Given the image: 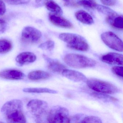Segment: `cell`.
Returning <instances> with one entry per match:
<instances>
[{
    "mask_svg": "<svg viewBox=\"0 0 123 123\" xmlns=\"http://www.w3.org/2000/svg\"><path fill=\"white\" fill-rule=\"evenodd\" d=\"M1 111L8 122H26L23 112V103L20 100L14 99L6 103L3 106Z\"/></svg>",
    "mask_w": 123,
    "mask_h": 123,
    "instance_id": "1",
    "label": "cell"
},
{
    "mask_svg": "<svg viewBox=\"0 0 123 123\" xmlns=\"http://www.w3.org/2000/svg\"><path fill=\"white\" fill-rule=\"evenodd\" d=\"M62 41L67 43L68 47L72 49L87 51L89 47L87 42L84 38L77 34L70 33H63L59 36Z\"/></svg>",
    "mask_w": 123,
    "mask_h": 123,
    "instance_id": "2",
    "label": "cell"
},
{
    "mask_svg": "<svg viewBox=\"0 0 123 123\" xmlns=\"http://www.w3.org/2000/svg\"><path fill=\"white\" fill-rule=\"evenodd\" d=\"M27 108L36 122H43L47 120L48 105L46 101L38 99L30 101L27 104Z\"/></svg>",
    "mask_w": 123,
    "mask_h": 123,
    "instance_id": "3",
    "label": "cell"
},
{
    "mask_svg": "<svg viewBox=\"0 0 123 123\" xmlns=\"http://www.w3.org/2000/svg\"><path fill=\"white\" fill-rule=\"evenodd\" d=\"M64 61L68 66L77 69L94 67L96 64L93 59L83 55L75 54H69L65 55Z\"/></svg>",
    "mask_w": 123,
    "mask_h": 123,
    "instance_id": "4",
    "label": "cell"
},
{
    "mask_svg": "<svg viewBox=\"0 0 123 123\" xmlns=\"http://www.w3.org/2000/svg\"><path fill=\"white\" fill-rule=\"evenodd\" d=\"M88 86L95 92L106 94L117 93L119 90L113 84L95 78L87 79L86 82Z\"/></svg>",
    "mask_w": 123,
    "mask_h": 123,
    "instance_id": "5",
    "label": "cell"
},
{
    "mask_svg": "<svg viewBox=\"0 0 123 123\" xmlns=\"http://www.w3.org/2000/svg\"><path fill=\"white\" fill-rule=\"evenodd\" d=\"M47 121L49 123H69L70 122L69 111L60 106H53L48 111Z\"/></svg>",
    "mask_w": 123,
    "mask_h": 123,
    "instance_id": "6",
    "label": "cell"
},
{
    "mask_svg": "<svg viewBox=\"0 0 123 123\" xmlns=\"http://www.w3.org/2000/svg\"><path fill=\"white\" fill-rule=\"evenodd\" d=\"M101 38L104 43L109 48L120 52H123L122 41L114 33L111 31H106L101 34Z\"/></svg>",
    "mask_w": 123,
    "mask_h": 123,
    "instance_id": "7",
    "label": "cell"
},
{
    "mask_svg": "<svg viewBox=\"0 0 123 123\" xmlns=\"http://www.w3.org/2000/svg\"><path fill=\"white\" fill-rule=\"evenodd\" d=\"M42 37L41 31L33 27H25L22 33L21 39L25 43H35L39 41Z\"/></svg>",
    "mask_w": 123,
    "mask_h": 123,
    "instance_id": "8",
    "label": "cell"
},
{
    "mask_svg": "<svg viewBox=\"0 0 123 123\" xmlns=\"http://www.w3.org/2000/svg\"><path fill=\"white\" fill-rule=\"evenodd\" d=\"M123 57V55L121 54L109 52L101 56L100 59L102 62L109 64L122 65Z\"/></svg>",
    "mask_w": 123,
    "mask_h": 123,
    "instance_id": "9",
    "label": "cell"
},
{
    "mask_svg": "<svg viewBox=\"0 0 123 123\" xmlns=\"http://www.w3.org/2000/svg\"><path fill=\"white\" fill-rule=\"evenodd\" d=\"M60 15L51 13L49 14V19L54 25L60 28L72 29L74 28L72 24Z\"/></svg>",
    "mask_w": 123,
    "mask_h": 123,
    "instance_id": "10",
    "label": "cell"
},
{
    "mask_svg": "<svg viewBox=\"0 0 123 123\" xmlns=\"http://www.w3.org/2000/svg\"><path fill=\"white\" fill-rule=\"evenodd\" d=\"M62 73L64 77L74 82H86L87 80L83 74L75 70L65 69Z\"/></svg>",
    "mask_w": 123,
    "mask_h": 123,
    "instance_id": "11",
    "label": "cell"
},
{
    "mask_svg": "<svg viewBox=\"0 0 123 123\" xmlns=\"http://www.w3.org/2000/svg\"><path fill=\"white\" fill-rule=\"evenodd\" d=\"M106 21L112 27L119 30L123 29V16L118 15L116 12L111 15L107 16Z\"/></svg>",
    "mask_w": 123,
    "mask_h": 123,
    "instance_id": "12",
    "label": "cell"
},
{
    "mask_svg": "<svg viewBox=\"0 0 123 123\" xmlns=\"http://www.w3.org/2000/svg\"><path fill=\"white\" fill-rule=\"evenodd\" d=\"M0 77L7 80H19L24 79L25 75L19 70L10 69L4 70L0 72Z\"/></svg>",
    "mask_w": 123,
    "mask_h": 123,
    "instance_id": "13",
    "label": "cell"
},
{
    "mask_svg": "<svg viewBox=\"0 0 123 123\" xmlns=\"http://www.w3.org/2000/svg\"><path fill=\"white\" fill-rule=\"evenodd\" d=\"M37 57L34 53L31 52H24L18 55L16 61L19 65H21L32 63L36 61Z\"/></svg>",
    "mask_w": 123,
    "mask_h": 123,
    "instance_id": "14",
    "label": "cell"
},
{
    "mask_svg": "<svg viewBox=\"0 0 123 123\" xmlns=\"http://www.w3.org/2000/svg\"><path fill=\"white\" fill-rule=\"evenodd\" d=\"M44 59L48 62V68L53 72L60 73L62 72L66 67L63 64L54 60L46 56H44Z\"/></svg>",
    "mask_w": 123,
    "mask_h": 123,
    "instance_id": "15",
    "label": "cell"
},
{
    "mask_svg": "<svg viewBox=\"0 0 123 123\" xmlns=\"http://www.w3.org/2000/svg\"><path fill=\"white\" fill-rule=\"evenodd\" d=\"M75 16L77 20L87 25H91L93 24V20L92 16L84 10H79L75 13Z\"/></svg>",
    "mask_w": 123,
    "mask_h": 123,
    "instance_id": "16",
    "label": "cell"
},
{
    "mask_svg": "<svg viewBox=\"0 0 123 123\" xmlns=\"http://www.w3.org/2000/svg\"><path fill=\"white\" fill-rule=\"evenodd\" d=\"M51 77L49 73L42 70H36L29 73L28 78L29 80H46Z\"/></svg>",
    "mask_w": 123,
    "mask_h": 123,
    "instance_id": "17",
    "label": "cell"
},
{
    "mask_svg": "<svg viewBox=\"0 0 123 123\" xmlns=\"http://www.w3.org/2000/svg\"><path fill=\"white\" fill-rule=\"evenodd\" d=\"M47 10L53 13L62 15V11L60 6L53 0H49L45 4Z\"/></svg>",
    "mask_w": 123,
    "mask_h": 123,
    "instance_id": "18",
    "label": "cell"
},
{
    "mask_svg": "<svg viewBox=\"0 0 123 123\" xmlns=\"http://www.w3.org/2000/svg\"><path fill=\"white\" fill-rule=\"evenodd\" d=\"M24 92L28 93H47L56 94L57 93V91L54 90H51L45 88H29L23 89Z\"/></svg>",
    "mask_w": 123,
    "mask_h": 123,
    "instance_id": "19",
    "label": "cell"
},
{
    "mask_svg": "<svg viewBox=\"0 0 123 123\" xmlns=\"http://www.w3.org/2000/svg\"><path fill=\"white\" fill-rule=\"evenodd\" d=\"M12 48V44L10 41L6 39H0V54L9 52Z\"/></svg>",
    "mask_w": 123,
    "mask_h": 123,
    "instance_id": "20",
    "label": "cell"
},
{
    "mask_svg": "<svg viewBox=\"0 0 123 123\" xmlns=\"http://www.w3.org/2000/svg\"><path fill=\"white\" fill-rule=\"evenodd\" d=\"M77 4L78 5L81 6L91 9L96 8L98 5L95 0H80Z\"/></svg>",
    "mask_w": 123,
    "mask_h": 123,
    "instance_id": "21",
    "label": "cell"
},
{
    "mask_svg": "<svg viewBox=\"0 0 123 123\" xmlns=\"http://www.w3.org/2000/svg\"><path fill=\"white\" fill-rule=\"evenodd\" d=\"M92 95L94 97H96L99 99L106 101L115 102V101H117L118 100L116 98L108 95H106V94H104V93H101L95 92H93Z\"/></svg>",
    "mask_w": 123,
    "mask_h": 123,
    "instance_id": "22",
    "label": "cell"
},
{
    "mask_svg": "<svg viewBox=\"0 0 123 123\" xmlns=\"http://www.w3.org/2000/svg\"><path fill=\"white\" fill-rule=\"evenodd\" d=\"M101 119L98 117L89 116L84 117L81 123H101Z\"/></svg>",
    "mask_w": 123,
    "mask_h": 123,
    "instance_id": "23",
    "label": "cell"
},
{
    "mask_svg": "<svg viewBox=\"0 0 123 123\" xmlns=\"http://www.w3.org/2000/svg\"><path fill=\"white\" fill-rule=\"evenodd\" d=\"M96 8L99 12H100L106 16L113 14L115 12L108 7L103 6L101 5H97Z\"/></svg>",
    "mask_w": 123,
    "mask_h": 123,
    "instance_id": "24",
    "label": "cell"
},
{
    "mask_svg": "<svg viewBox=\"0 0 123 123\" xmlns=\"http://www.w3.org/2000/svg\"><path fill=\"white\" fill-rule=\"evenodd\" d=\"M54 42L53 41L49 40L41 44L39 47L44 50L51 51L54 49Z\"/></svg>",
    "mask_w": 123,
    "mask_h": 123,
    "instance_id": "25",
    "label": "cell"
},
{
    "mask_svg": "<svg viewBox=\"0 0 123 123\" xmlns=\"http://www.w3.org/2000/svg\"><path fill=\"white\" fill-rule=\"evenodd\" d=\"M112 72L117 76L121 77H123V67L122 66H114L111 68Z\"/></svg>",
    "mask_w": 123,
    "mask_h": 123,
    "instance_id": "26",
    "label": "cell"
},
{
    "mask_svg": "<svg viewBox=\"0 0 123 123\" xmlns=\"http://www.w3.org/2000/svg\"><path fill=\"white\" fill-rule=\"evenodd\" d=\"M5 2L10 5H18L27 4L30 0H4Z\"/></svg>",
    "mask_w": 123,
    "mask_h": 123,
    "instance_id": "27",
    "label": "cell"
},
{
    "mask_svg": "<svg viewBox=\"0 0 123 123\" xmlns=\"http://www.w3.org/2000/svg\"><path fill=\"white\" fill-rule=\"evenodd\" d=\"M84 115L83 114H77L73 116L72 117H70V122H81L84 118Z\"/></svg>",
    "mask_w": 123,
    "mask_h": 123,
    "instance_id": "28",
    "label": "cell"
},
{
    "mask_svg": "<svg viewBox=\"0 0 123 123\" xmlns=\"http://www.w3.org/2000/svg\"><path fill=\"white\" fill-rule=\"evenodd\" d=\"M103 5L108 6H114L116 3V0H100Z\"/></svg>",
    "mask_w": 123,
    "mask_h": 123,
    "instance_id": "29",
    "label": "cell"
},
{
    "mask_svg": "<svg viewBox=\"0 0 123 123\" xmlns=\"http://www.w3.org/2000/svg\"><path fill=\"white\" fill-rule=\"evenodd\" d=\"M6 23L5 21L0 19V34L3 33L6 29Z\"/></svg>",
    "mask_w": 123,
    "mask_h": 123,
    "instance_id": "30",
    "label": "cell"
},
{
    "mask_svg": "<svg viewBox=\"0 0 123 123\" xmlns=\"http://www.w3.org/2000/svg\"><path fill=\"white\" fill-rule=\"evenodd\" d=\"M6 11V7L4 2L0 0V16H2L5 14Z\"/></svg>",
    "mask_w": 123,
    "mask_h": 123,
    "instance_id": "31",
    "label": "cell"
},
{
    "mask_svg": "<svg viewBox=\"0 0 123 123\" xmlns=\"http://www.w3.org/2000/svg\"><path fill=\"white\" fill-rule=\"evenodd\" d=\"M49 0H36V3L38 6H43L45 5V4Z\"/></svg>",
    "mask_w": 123,
    "mask_h": 123,
    "instance_id": "32",
    "label": "cell"
},
{
    "mask_svg": "<svg viewBox=\"0 0 123 123\" xmlns=\"http://www.w3.org/2000/svg\"><path fill=\"white\" fill-rule=\"evenodd\" d=\"M65 1H66L67 2H68L70 0H64Z\"/></svg>",
    "mask_w": 123,
    "mask_h": 123,
    "instance_id": "33",
    "label": "cell"
}]
</instances>
